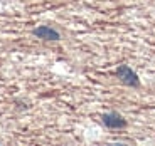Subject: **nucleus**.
Here are the masks:
<instances>
[{
    "label": "nucleus",
    "mask_w": 155,
    "mask_h": 146,
    "mask_svg": "<svg viewBox=\"0 0 155 146\" xmlns=\"http://www.w3.org/2000/svg\"><path fill=\"white\" fill-rule=\"evenodd\" d=\"M115 74L123 84L130 86V87H140V79H138V76L135 74V71H133L132 67H128V65H120V67L116 69Z\"/></svg>",
    "instance_id": "1"
},
{
    "label": "nucleus",
    "mask_w": 155,
    "mask_h": 146,
    "mask_svg": "<svg viewBox=\"0 0 155 146\" xmlns=\"http://www.w3.org/2000/svg\"><path fill=\"white\" fill-rule=\"evenodd\" d=\"M32 34H34L35 37H39V39H44V40H59V39H61L59 32L54 30L52 27H49V25L35 27L34 30H32Z\"/></svg>",
    "instance_id": "3"
},
{
    "label": "nucleus",
    "mask_w": 155,
    "mask_h": 146,
    "mask_svg": "<svg viewBox=\"0 0 155 146\" xmlns=\"http://www.w3.org/2000/svg\"><path fill=\"white\" fill-rule=\"evenodd\" d=\"M101 123L105 124L106 128H110V129H118V128L127 126V119L121 114H118V113L111 111V113H105L101 116Z\"/></svg>",
    "instance_id": "2"
}]
</instances>
